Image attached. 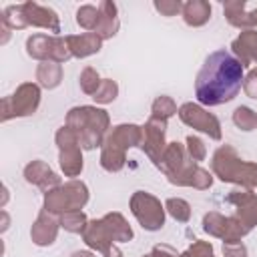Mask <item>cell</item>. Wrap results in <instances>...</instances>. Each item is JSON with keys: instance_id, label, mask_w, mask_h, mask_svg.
I'll return each instance as SVG.
<instances>
[{"instance_id": "f546056e", "label": "cell", "mask_w": 257, "mask_h": 257, "mask_svg": "<svg viewBox=\"0 0 257 257\" xmlns=\"http://www.w3.org/2000/svg\"><path fill=\"white\" fill-rule=\"evenodd\" d=\"M165 211L177 223H187L191 219V205L185 199H181V197H169L165 201Z\"/></svg>"}, {"instance_id": "4316f807", "label": "cell", "mask_w": 257, "mask_h": 257, "mask_svg": "<svg viewBox=\"0 0 257 257\" xmlns=\"http://www.w3.org/2000/svg\"><path fill=\"white\" fill-rule=\"evenodd\" d=\"M42 209L52 213V215H62L68 211V201H66V193L62 189V185L44 193V207Z\"/></svg>"}, {"instance_id": "f35d334b", "label": "cell", "mask_w": 257, "mask_h": 257, "mask_svg": "<svg viewBox=\"0 0 257 257\" xmlns=\"http://www.w3.org/2000/svg\"><path fill=\"white\" fill-rule=\"evenodd\" d=\"M153 6L157 12H161V16H177L183 12L181 0H155Z\"/></svg>"}, {"instance_id": "836d02e7", "label": "cell", "mask_w": 257, "mask_h": 257, "mask_svg": "<svg viewBox=\"0 0 257 257\" xmlns=\"http://www.w3.org/2000/svg\"><path fill=\"white\" fill-rule=\"evenodd\" d=\"M118 96V84H116V80H112V78H102V82H100V86H98V90L94 92V102L96 104H108V102H112L114 98Z\"/></svg>"}, {"instance_id": "e0dca14e", "label": "cell", "mask_w": 257, "mask_h": 257, "mask_svg": "<svg viewBox=\"0 0 257 257\" xmlns=\"http://www.w3.org/2000/svg\"><path fill=\"white\" fill-rule=\"evenodd\" d=\"M120 28V20H118V8L114 2L104 0L98 4V22L94 28V34L100 36L102 40L112 38Z\"/></svg>"}, {"instance_id": "603a6c76", "label": "cell", "mask_w": 257, "mask_h": 257, "mask_svg": "<svg viewBox=\"0 0 257 257\" xmlns=\"http://www.w3.org/2000/svg\"><path fill=\"white\" fill-rule=\"evenodd\" d=\"M58 165L64 173V177H78L84 169V161H82V149L80 147H72V149H64L58 153Z\"/></svg>"}, {"instance_id": "5bb4252c", "label": "cell", "mask_w": 257, "mask_h": 257, "mask_svg": "<svg viewBox=\"0 0 257 257\" xmlns=\"http://www.w3.org/2000/svg\"><path fill=\"white\" fill-rule=\"evenodd\" d=\"M24 179L26 183L30 185H36L42 193L54 189V187H60V177L50 169V165H46L44 161L36 159V161H30L26 167H24Z\"/></svg>"}, {"instance_id": "d590c367", "label": "cell", "mask_w": 257, "mask_h": 257, "mask_svg": "<svg viewBox=\"0 0 257 257\" xmlns=\"http://www.w3.org/2000/svg\"><path fill=\"white\" fill-rule=\"evenodd\" d=\"M179 257H215V249L209 241H193L183 253H179Z\"/></svg>"}, {"instance_id": "4fadbf2b", "label": "cell", "mask_w": 257, "mask_h": 257, "mask_svg": "<svg viewBox=\"0 0 257 257\" xmlns=\"http://www.w3.org/2000/svg\"><path fill=\"white\" fill-rule=\"evenodd\" d=\"M227 201L235 205V217H239L249 229L257 227V195L249 189H237L227 195Z\"/></svg>"}, {"instance_id": "7c38bea8", "label": "cell", "mask_w": 257, "mask_h": 257, "mask_svg": "<svg viewBox=\"0 0 257 257\" xmlns=\"http://www.w3.org/2000/svg\"><path fill=\"white\" fill-rule=\"evenodd\" d=\"M58 229H60V221L56 219V215H52V213L42 209L38 213L36 221L30 227V239L38 247H48V245H52L56 241Z\"/></svg>"}, {"instance_id": "ac0fdd59", "label": "cell", "mask_w": 257, "mask_h": 257, "mask_svg": "<svg viewBox=\"0 0 257 257\" xmlns=\"http://www.w3.org/2000/svg\"><path fill=\"white\" fill-rule=\"evenodd\" d=\"M66 42L70 46L72 58H86L96 54L102 48V38L94 32H82V34H68Z\"/></svg>"}, {"instance_id": "8992f818", "label": "cell", "mask_w": 257, "mask_h": 257, "mask_svg": "<svg viewBox=\"0 0 257 257\" xmlns=\"http://www.w3.org/2000/svg\"><path fill=\"white\" fill-rule=\"evenodd\" d=\"M40 104V86L38 82H22L10 96L2 98L0 120L6 122L14 116H30L38 110Z\"/></svg>"}, {"instance_id": "2e32d148", "label": "cell", "mask_w": 257, "mask_h": 257, "mask_svg": "<svg viewBox=\"0 0 257 257\" xmlns=\"http://www.w3.org/2000/svg\"><path fill=\"white\" fill-rule=\"evenodd\" d=\"M231 50L233 56L245 66L249 64H257V30H241V34L231 42Z\"/></svg>"}, {"instance_id": "83f0119b", "label": "cell", "mask_w": 257, "mask_h": 257, "mask_svg": "<svg viewBox=\"0 0 257 257\" xmlns=\"http://www.w3.org/2000/svg\"><path fill=\"white\" fill-rule=\"evenodd\" d=\"M86 225H88V217L84 215L82 209L80 211H66V213L60 215V227L64 231H68V233L82 235L84 229H86Z\"/></svg>"}, {"instance_id": "6da1fadb", "label": "cell", "mask_w": 257, "mask_h": 257, "mask_svg": "<svg viewBox=\"0 0 257 257\" xmlns=\"http://www.w3.org/2000/svg\"><path fill=\"white\" fill-rule=\"evenodd\" d=\"M243 64L227 50L211 52L195 78V96L205 106L231 102L243 86Z\"/></svg>"}, {"instance_id": "ffe728a7", "label": "cell", "mask_w": 257, "mask_h": 257, "mask_svg": "<svg viewBox=\"0 0 257 257\" xmlns=\"http://www.w3.org/2000/svg\"><path fill=\"white\" fill-rule=\"evenodd\" d=\"M245 8H247L245 0H229L223 4V14L231 26H235L239 30H251L255 26H253V20Z\"/></svg>"}, {"instance_id": "484cf974", "label": "cell", "mask_w": 257, "mask_h": 257, "mask_svg": "<svg viewBox=\"0 0 257 257\" xmlns=\"http://www.w3.org/2000/svg\"><path fill=\"white\" fill-rule=\"evenodd\" d=\"M126 163V151L104 143L100 147V167L108 173H118Z\"/></svg>"}, {"instance_id": "8fae6325", "label": "cell", "mask_w": 257, "mask_h": 257, "mask_svg": "<svg viewBox=\"0 0 257 257\" xmlns=\"http://www.w3.org/2000/svg\"><path fill=\"white\" fill-rule=\"evenodd\" d=\"M82 241L86 243V247L102 253V257H122V251L114 245V239H112L108 227L104 225L102 217L88 221V225L82 233Z\"/></svg>"}, {"instance_id": "277c9868", "label": "cell", "mask_w": 257, "mask_h": 257, "mask_svg": "<svg viewBox=\"0 0 257 257\" xmlns=\"http://www.w3.org/2000/svg\"><path fill=\"white\" fill-rule=\"evenodd\" d=\"M2 24H6L10 30H22L26 26H36L52 32V36H58L60 32V18L58 14L42 6L38 2H22V4H10L2 10Z\"/></svg>"}, {"instance_id": "44dd1931", "label": "cell", "mask_w": 257, "mask_h": 257, "mask_svg": "<svg viewBox=\"0 0 257 257\" xmlns=\"http://www.w3.org/2000/svg\"><path fill=\"white\" fill-rule=\"evenodd\" d=\"M52 48H54V36H48V34H32L26 40L28 56L40 62H46L52 58Z\"/></svg>"}, {"instance_id": "74e56055", "label": "cell", "mask_w": 257, "mask_h": 257, "mask_svg": "<svg viewBox=\"0 0 257 257\" xmlns=\"http://www.w3.org/2000/svg\"><path fill=\"white\" fill-rule=\"evenodd\" d=\"M211 185H213V175L207 169H203L201 165H197V169L193 171V177H191V185L189 187H193L197 191H205Z\"/></svg>"}, {"instance_id": "b9f144b4", "label": "cell", "mask_w": 257, "mask_h": 257, "mask_svg": "<svg viewBox=\"0 0 257 257\" xmlns=\"http://www.w3.org/2000/svg\"><path fill=\"white\" fill-rule=\"evenodd\" d=\"M223 257H247V247L243 243H223Z\"/></svg>"}, {"instance_id": "d6a6232c", "label": "cell", "mask_w": 257, "mask_h": 257, "mask_svg": "<svg viewBox=\"0 0 257 257\" xmlns=\"http://www.w3.org/2000/svg\"><path fill=\"white\" fill-rule=\"evenodd\" d=\"M100 82H102V78L98 76V72H96L92 66H84V68H82V72H80V76H78V84H80V90H82L84 94L94 96V92L98 90Z\"/></svg>"}, {"instance_id": "9a60e30c", "label": "cell", "mask_w": 257, "mask_h": 257, "mask_svg": "<svg viewBox=\"0 0 257 257\" xmlns=\"http://www.w3.org/2000/svg\"><path fill=\"white\" fill-rule=\"evenodd\" d=\"M141 139H143V126L135 124V122H122L116 124L104 139V143L114 145L122 151H128L133 147H141Z\"/></svg>"}, {"instance_id": "8d00e7d4", "label": "cell", "mask_w": 257, "mask_h": 257, "mask_svg": "<svg viewBox=\"0 0 257 257\" xmlns=\"http://www.w3.org/2000/svg\"><path fill=\"white\" fill-rule=\"evenodd\" d=\"M185 143H187V145H185V149H187V155H189V157H191L195 163H201V161H205V157H207V147H205V143H203L199 137H195V135H189Z\"/></svg>"}, {"instance_id": "1f68e13d", "label": "cell", "mask_w": 257, "mask_h": 257, "mask_svg": "<svg viewBox=\"0 0 257 257\" xmlns=\"http://www.w3.org/2000/svg\"><path fill=\"white\" fill-rule=\"evenodd\" d=\"M96 22H98V6H92V4H82L78 10H76V24L88 32H94L96 28Z\"/></svg>"}, {"instance_id": "ee69618b", "label": "cell", "mask_w": 257, "mask_h": 257, "mask_svg": "<svg viewBox=\"0 0 257 257\" xmlns=\"http://www.w3.org/2000/svg\"><path fill=\"white\" fill-rule=\"evenodd\" d=\"M0 215H2V227H0V231L4 233V231L8 229V213H6V211H2Z\"/></svg>"}, {"instance_id": "cb8c5ba5", "label": "cell", "mask_w": 257, "mask_h": 257, "mask_svg": "<svg viewBox=\"0 0 257 257\" xmlns=\"http://www.w3.org/2000/svg\"><path fill=\"white\" fill-rule=\"evenodd\" d=\"M36 80H38V86H42L46 90L56 88L62 82V64L50 62V60L40 62L36 66Z\"/></svg>"}, {"instance_id": "52a82bcc", "label": "cell", "mask_w": 257, "mask_h": 257, "mask_svg": "<svg viewBox=\"0 0 257 257\" xmlns=\"http://www.w3.org/2000/svg\"><path fill=\"white\" fill-rule=\"evenodd\" d=\"M131 213L135 215V219L139 221V225L145 231H159L165 225V205H161V201L147 193V191H135L131 195L128 201Z\"/></svg>"}, {"instance_id": "e575fe53", "label": "cell", "mask_w": 257, "mask_h": 257, "mask_svg": "<svg viewBox=\"0 0 257 257\" xmlns=\"http://www.w3.org/2000/svg\"><path fill=\"white\" fill-rule=\"evenodd\" d=\"M54 141H56L58 151L72 149V147H80V143H78V135H76V133H74V131H72L68 124H64V126H60V128L56 131Z\"/></svg>"}, {"instance_id": "3957f363", "label": "cell", "mask_w": 257, "mask_h": 257, "mask_svg": "<svg viewBox=\"0 0 257 257\" xmlns=\"http://www.w3.org/2000/svg\"><path fill=\"white\" fill-rule=\"evenodd\" d=\"M211 171L223 183H233L249 191L257 187V163L243 161L237 149L231 145H221L213 153Z\"/></svg>"}, {"instance_id": "7bdbcfd3", "label": "cell", "mask_w": 257, "mask_h": 257, "mask_svg": "<svg viewBox=\"0 0 257 257\" xmlns=\"http://www.w3.org/2000/svg\"><path fill=\"white\" fill-rule=\"evenodd\" d=\"M70 257H96L92 251H74Z\"/></svg>"}, {"instance_id": "7402d4cb", "label": "cell", "mask_w": 257, "mask_h": 257, "mask_svg": "<svg viewBox=\"0 0 257 257\" xmlns=\"http://www.w3.org/2000/svg\"><path fill=\"white\" fill-rule=\"evenodd\" d=\"M102 221H104V225L108 227V231H110L114 243H128V241H133V237H135L133 227L128 225V221H126L118 211L106 213V215L102 217Z\"/></svg>"}, {"instance_id": "ab89813d", "label": "cell", "mask_w": 257, "mask_h": 257, "mask_svg": "<svg viewBox=\"0 0 257 257\" xmlns=\"http://www.w3.org/2000/svg\"><path fill=\"white\" fill-rule=\"evenodd\" d=\"M243 90L249 98L257 100V68H251L243 78Z\"/></svg>"}, {"instance_id": "9c48e42d", "label": "cell", "mask_w": 257, "mask_h": 257, "mask_svg": "<svg viewBox=\"0 0 257 257\" xmlns=\"http://www.w3.org/2000/svg\"><path fill=\"white\" fill-rule=\"evenodd\" d=\"M177 114H179L181 122H185L187 126H191V128H195L199 133L209 135V139H213V141H221L223 139L219 118L213 112H209L207 108H203L201 104L185 102V104L179 106Z\"/></svg>"}, {"instance_id": "d6986e66", "label": "cell", "mask_w": 257, "mask_h": 257, "mask_svg": "<svg viewBox=\"0 0 257 257\" xmlns=\"http://www.w3.org/2000/svg\"><path fill=\"white\" fill-rule=\"evenodd\" d=\"M211 4L207 0H189L183 4V20L191 28L205 26L211 20Z\"/></svg>"}, {"instance_id": "30bf717a", "label": "cell", "mask_w": 257, "mask_h": 257, "mask_svg": "<svg viewBox=\"0 0 257 257\" xmlns=\"http://www.w3.org/2000/svg\"><path fill=\"white\" fill-rule=\"evenodd\" d=\"M165 135H167V122L165 120H159V118H149L145 124H143V139H141V151L153 161L155 167H159L163 155H165V149H167V141H165Z\"/></svg>"}, {"instance_id": "4dcf8cb0", "label": "cell", "mask_w": 257, "mask_h": 257, "mask_svg": "<svg viewBox=\"0 0 257 257\" xmlns=\"http://www.w3.org/2000/svg\"><path fill=\"white\" fill-rule=\"evenodd\" d=\"M233 124L245 133L255 131L257 128V112L251 110L249 106H237L233 110Z\"/></svg>"}, {"instance_id": "f1b7e54d", "label": "cell", "mask_w": 257, "mask_h": 257, "mask_svg": "<svg viewBox=\"0 0 257 257\" xmlns=\"http://www.w3.org/2000/svg\"><path fill=\"white\" fill-rule=\"evenodd\" d=\"M177 110H179V108H177L175 100H173L171 96H167V94H161V96H157V98L153 100L151 116L167 122L171 116H175V114H177Z\"/></svg>"}, {"instance_id": "ba28073f", "label": "cell", "mask_w": 257, "mask_h": 257, "mask_svg": "<svg viewBox=\"0 0 257 257\" xmlns=\"http://www.w3.org/2000/svg\"><path fill=\"white\" fill-rule=\"evenodd\" d=\"M203 231L211 237L221 239L223 243H241L245 235H249V227L235 215L225 217L217 211H209L203 217Z\"/></svg>"}, {"instance_id": "f6af8a7d", "label": "cell", "mask_w": 257, "mask_h": 257, "mask_svg": "<svg viewBox=\"0 0 257 257\" xmlns=\"http://www.w3.org/2000/svg\"><path fill=\"white\" fill-rule=\"evenodd\" d=\"M249 16H251V20H253V26H257V8H253V10L249 12Z\"/></svg>"}, {"instance_id": "5b68a950", "label": "cell", "mask_w": 257, "mask_h": 257, "mask_svg": "<svg viewBox=\"0 0 257 257\" xmlns=\"http://www.w3.org/2000/svg\"><path fill=\"white\" fill-rule=\"evenodd\" d=\"M199 163H195L189 155H187V149L185 145H181L179 141H173L167 145L165 149V155L159 163V171L169 179L171 185H177V187H189L191 185V177H193V171L197 169Z\"/></svg>"}, {"instance_id": "d4e9b609", "label": "cell", "mask_w": 257, "mask_h": 257, "mask_svg": "<svg viewBox=\"0 0 257 257\" xmlns=\"http://www.w3.org/2000/svg\"><path fill=\"white\" fill-rule=\"evenodd\" d=\"M64 193H66V201H68V211H80L86 203H88V187L78 181V179H70L62 185Z\"/></svg>"}, {"instance_id": "60d3db41", "label": "cell", "mask_w": 257, "mask_h": 257, "mask_svg": "<svg viewBox=\"0 0 257 257\" xmlns=\"http://www.w3.org/2000/svg\"><path fill=\"white\" fill-rule=\"evenodd\" d=\"M143 257H179V253H177V249H173L171 245H165V243H159V245H155L147 255H143Z\"/></svg>"}, {"instance_id": "7a4b0ae2", "label": "cell", "mask_w": 257, "mask_h": 257, "mask_svg": "<svg viewBox=\"0 0 257 257\" xmlns=\"http://www.w3.org/2000/svg\"><path fill=\"white\" fill-rule=\"evenodd\" d=\"M66 124L78 135L80 149L92 151L104 145L106 133L110 128V116L104 108L82 104V106H72L66 112Z\"/></svg>"}]
</instances>
